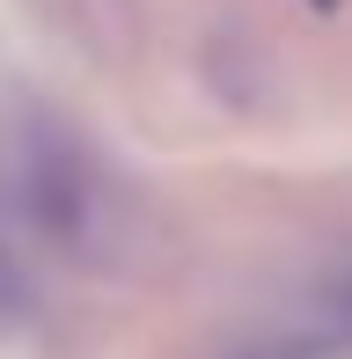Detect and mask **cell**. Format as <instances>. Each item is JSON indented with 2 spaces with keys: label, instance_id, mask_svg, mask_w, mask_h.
Here are the masks:
<instances>
[{
  "label": "cell",
  "instance_id": "6da1fadb",
  "mask_svg": "<svg viewBox=\"0 0 352 359\" xmlns=\"http://www.w3.org/2000/svg\"><path fill=\"white\" fill-rule=\"evenodd\" d=\"M22 316V279H15V264L0 257V323H15Z\"/></svg>",
  "mask_w": 352,
  "mask_h": 359
},
{
  "label": "cell",
  "instance_id": "7a4b0ae2",
  "mask_svg": "<svg viewBox=\"0 0 352 359\" xmlns=\"http://www.w3.org/2000/svg\"><path fill=\"white\" fill-rule=\"evenodd\" d=\"M338 323H345V330H352V279L338 286Z\"/></svg>",
  "mask_w": 352,
  "mask_h": 359
},
{
  "label": "cell",
  "instance_id": "3957f363",
  "mask_svg": "<svg viewBox=\"0 0 352 359\" xmlns=\"http://www.w3.org/2000/svg\"><path fill=\"white\" fill-rule=\"evenodd\" d=\"M257 359H323V352H301V345H286V352H257Z\"/></svg>",
  "mask_w": 352,
  "mask_h": 359
},
{
  "label": "cell",
  "instance_id": "277c9868",
  "mask_svg": "<svg viewBox=\"0 0 352 359\" xmlns=\"http://www.w3.org/2000/svg\"><path fill=\"white\" fill-rule=\"evenodd\" d=\"M316 8H330V0H316Z\"/></svg>",
  "mask_w": 352,
  "mask_h": 359
}]
</instances>
